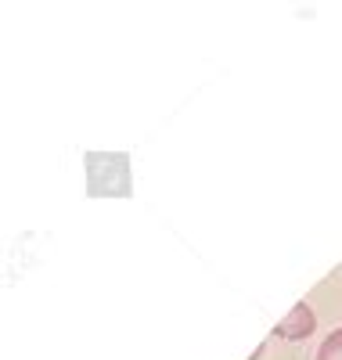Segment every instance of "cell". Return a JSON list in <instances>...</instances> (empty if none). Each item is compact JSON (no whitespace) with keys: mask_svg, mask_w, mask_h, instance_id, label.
I'll use <instances>...</instances> for the list:
<instances>
[{"mask_svg":"<svg viewBox=\"0 0 342 360\" xmlns=\"http://www.w3.org/2000/svg\"><path fill=\"white\" fill-rule=\"evenodd\" d=\"M314 328H317L314 310H310L306 303H296L281 321H277L274 335H277V339H285V342H299V339H310V335H314Z\"/></svg>","mask_w":342,"mask_h":360,"instance_id":"cell-1","label":"cell"},{"mask_svg":"<svg viewBox=\"0 0 342 360\" xmlns=\"http://www.w3.org/2000/svg\"><path fill=\"white\" fill-rule=\"evenodd\" d=\"M314 360H342V328H335V332L321 342V349H317Z\"/></svg>","mask_w":342,"mask_h":360,"instance_id":"cell-2","label":"cell"}]
</instances>
